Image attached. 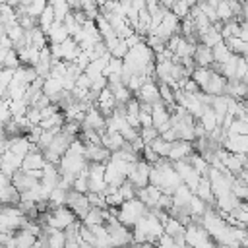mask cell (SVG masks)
<instances>
[{"mask_svg":"<svg viewBox=\"0 0 248 248\" xmlns=\"http://www.w3.org/2000/svg\"><path fill=\"white\" fill-rule=\"evenodd\" d=\"M151 184H155L157 188H161L163 194H174L184 182L178 174V170L174 169V163L169 159H159L155 165H151Z\"/></svg>","mask_w":248,"mask_h":248,"instance_id":"6da1fadb","label":"cell"},{"mask_svg":"<svg viewBox=\"0 0 248 248\" xmlns=\"http://www.w3.org/2000/svg\"><path fill=\"white\" fill-rule=\"evenodd\" d=\"M132 232H134V242H138V244H143V242L157 244L161 240V236L165 234V225H163L161 217L157 215V211L149 209L132 227Z\"/></svg>","mask_w":248,"mask_h":248,"instance_id":"7a4b0ae2","label":"cell"},{"mask_svg":"<svg viewBox=\"0 0 248 248\" xmlns=\"http://www.w3.org/2000/svg\"><path fill=\"white\" fill-rule=\"evenodd\" d=\"M105 225H107V231H108L112 248H128L130 244H134V232H132V229L126 227L124 223H120L116 215L110 213Z\"/></svg>","mask_w":248,"mask_h":248,"instance_id":"3957f363","label":"cell"},{"mask_svg":"<svg viewBox=\"0 0 248 248\" xmlns=\"http://www.w3.org/2000/svg\"><path fill=\"white\" fill-rule=\"evenodd\" d=\"M147 211H149V207H147L140 198H132V200L124 202V203L118 207V221L132 229Z\"/></svg>","mask_w":248,"mask_h":248,"instance_id":"277c9868","label":"cell"},{"mask_svg":"<svg viewBox=\"0 0 248 248\" xmlns=\"http://www.w3.org/2000/svg\"><path fill=\"white\" fill-rule=\"evenodd\" d=\"M27 219L29 217L21 211L19 205H4L2 213H0V229H2V232H16V231L23 229Z\"/></svg>","mask_w":248,"mask_h":248,"instance_id":"5b68a950","label":"cell"},{"mask_svg":"<svg viewBox=\"0 0 248 248\" xmlns=\"http://www.w3.org/2000/svg\"><path fill=\"white\" fill-rule=\"evenodd\" d=\"M186 246L188 248H215L217 244L202 223L192 221L186 227Z\"/></svg>","mask_w":248,"mask_h":248,"instance_id":"8992f818","label":"cell"},{"mask_svg":"<svg viewBox=\"0 0 248 248\" xmlns=\"http://www.w3.org/2000/svg\"><path fill=\"white\" fill-rule=\"evenodd\" d=\"M149 178H151V165H149L145 159L136 161L134 167H132V170H130V174H128V180L140 190V188L151 184Z\"/></svg>","mask_w":248,"mask_h":248,"instance_id":"52a82bcc","label":"cell"},{"mask_svg":"<svg viewBox=\"0 0 248 248\" xmlns=\"http://www.w3.org/2000/svg\"><path fill=\"white\" fill-rule=\"evenodd\" d=\"M134 97H138V101L141 105H157L161 103V89H159V83H155V79H147L136 93Z\"/></svg>","mask_w":248,"mask_h":248,"instance_id":"ba28073f","label":"cell"},{"mask_svg":"<svg viewBox=\"0 0 248 248\" xmlns=\"http://www.w3.org/2000/svg\"><path fill=\"white\" fill-rule=\"evenodd\" d=\"M174 169L178 170L182 182H184L186 186H190V188L196 192V188H198V184H200V180H202V174L194 169V165H192L188 159H184V161H176V163H174Z\"/></svg>","mask_w":248,"mask_h":248,"instance_id":"9c48e42d","label":"cell"},{"mask_svg":"<svg viewBox=\"0 0 248 248\" xmlns=\"http://www.w3.org/2000/svg\"><path fill=\"white\" fill-rule=\"evenodd\" d=\"M68 207L78 215V219H83L87 215V211L91 209V202L87 198V194L83 192H78V190H70V196H68Z\"/></svg>","mask_w":248,"mask_h":248,"instance_id":"30bf717a","label":"cell"},{"mask_svg":"<svg viewBox=\"0 0 248 248\" xmlns=\"http://www.w3.org/2000/svg\"><path fill=\"white\" fill-rule=\"evenodd\" d=\"M227 85H229V79H227L221 72L213 70L211 76H209V79H207V83L202 87V91L207 93V95H213V97H217V95H227Z\"/></svg>","mask_w":248,"mask_h":248,"instance_id":"8fae6325","label":"cell"},{"mask_svg":"<svg viewBox=\"0 0 248 248\" xmlns=\"http://www.w3.org/2000/svg\"><path fill=\"white\" fill-rule=\"evenodd\" d=\"M46 163H48V161H46V157H45V151L39 149L37 143H35V147L23 157L21 169H23V170H43Z\"/></svg>","mask_w":248,"mask_h":248,"instance_id":"7c38bea8","label":"cell"},{"mask_svg":"<svg viewBox=\"0 0 248 248\" xmlns=\"http://www.w3.org/2000/svg\"><path fill=\"white\" fill-rule=\"evenodd\" d=\"M221 145L231 153L248 155V134H227Z\"/></svg>","mask_w":248,"mask_h":248,"instance_id":"4fadbf2b","label":"cell"},{"mask_svg":"<svg viewBox=\"0 0 248 248\" xmlns=\"http://www.w3.org/2000/svg\"><path fill=\"white\" fill-rule=\"evenodd\" d=\"M192 153H196L192 141L176 140V141H172V145H170V153H169L167 159L172 161V163H176V161H184V159H188Z\"/></svg>","mask_w":248,"mask_h":248,"instance_id":"5bb4252c","label":"cell"},{"mask_svg":"<svg viewBox=\"0 0 248 248\" xmlns=\"http://www.w3.org/2000/svg\"><path fill=\"white\" fill-rule=\"evenodd\" d=\"M85 143V157L89 163H107L112 155V151L105 145H97V143H89V141H83Z\"/></svg>","mask_w":248,"mask_h":248,"instance_id":"9a60e30c","label":"cell"},{"mask_svg":"<svg viewBox=\"0 0 248 248\" xmlns=\"http://www.w3.org/2000/svg\"><path fill=\"white\" fill-rule=\"evenodd\" d=\"M161 196H163V192H161V188H157L155 184H147V186H143V188L138 190V198H140L149 209H155V207L159 205Z\"/></svg>","mask_w":248,"mask_h":248,"instance_id":"2e32d148","label":"cell"},{"mask_svg":"<svg viewBox=\"0 0 248 248\" xmlns=\"http://www.w3.org/2000/svg\"><path fill=\"white\" fill-rule=\"evenodd\" d=\"M12 182H14V186L23 194V192H27V190H31V188H35L39 182H41V178H37V176H33V174H29L27 170H23V169H19L14 176H12Z\"/></svg>","mask_w":248,"mask_h":248,"instance_id":"e0dca14e","label":"cell"},{"mask_svg":"<svg viewBox=\"0 0 248 248\" xmlns=\"http://www.w3.org/2000/svg\"><path fill=\"white\" fill-rule=\"evenodd\" d=\"M17 50V54H19V60H21V64L23 66H37V62H39V58H41V50L43 48H39V46H35V45H23V46H17L16 48Z\"/></svg>","mask_w":248,"mask_h":248,"instance_id":"ac0fdd59","label":"cell"},{"mask_svg":"<svg viewBox=\"0 0 248 248\" xmlns=\"http://www.w3.org/2000/svg\"><path fill=\"white\" fill-rule=\"evenodd\" d=\"M221 29H223V21H217V23H213L205 33H202L200 35V43H203V45H207V46H217L219 43H223L225 39H223V33H221Z\"/></svg>","mask_w":248,"mask_h":248,"instance_id":"d6986e66","label":"cell"},{"mask_svg":"<svg viewBox=\"0 0 248 248\" xmlns=\"http://www.w3.org/2000/svg\"><path fill=\"white\" fill-rule=\"evenodd\" d=\"M194 60H196V66H202V68H213L215 64V58H213V48L200 43L196 46V52H194Z\"/></svg>","mask_w":248,"mask_h":248,"instance_id":"ffe728a7","label":"cell"},{"mask_svg":"<svg viewBox=\"0 0 248 248\" xmlns=\"http://www.w3.org/2000/svg\"><path fill=\"white\" fill-rule=\"evenodd\" d=\"M21 163H23V157H17V155L12 153V151H4V153H2V172H4V174L14 176V174L21 169Z\"/></svg>","mask_w":248,"mask_h":248,"instance_id":"44dd1931","label":"cell"},{"mask_svg":"<svg viewBox=\"0 0 248 248\" xmlns=\"http://www.w3.org/2000/svg\"><path fill=\"white\" fill-rule=\"evenodd\" d=\"M46 35H48V43L50 45H58V43H64L66 39H70V31L64 25V21H54V25L48 29Z\"/></svg>","mask_w":248,"mask_h":248,"instance_id":"7402d4cb","label":"cell"},{"mask_svg":"<svg viewBox=\"0 0 248 248\" xmlns=\"http://www.w3.org/2000/svg\"><path fill=\"white\" fill-rule=\"evenodd\" d=\"M107 209H108V207H107ZM107 209H101V207H91V209L87 211V215L81 219V223H83V225H87V227L105 225V221H107Z\"/></svg>","mask_w":248,"mask_h":248,"instance_id":"603a6c76","label":"cell"},{"mask_svg":"<svg viewBox=\"0 0 248 248\" xmlns=\"http://www.w3.org/2000/svg\"><path fill=\"white\" fill-rule=\"evenodd\" d=\"M196 196V192L190 188V186H186V184H182L174 194H172V200H174V205H180V207H188V203L192 202V198Z\"/></svg>","mask_w":248,"mask_h":248,"instance_id":"cb8c5ba5","label":"cell"},{"mask_svg":"<svg viewBox=\"0 0 248 248\" xmlns=\"http://www.w3.org/2000/svg\"><path fill=\"white\" fill-rule=\"evenodd\" d=\"M37 234L29 229H19L16 231V242H17V248H33L35 242H37Z\"/></svg>","mask_w":248,"mask_h":248,"instance_id":"d4e9b609","label":"cell"},{"mask_svg":"<svg viewBox=\"0 0 248 248\" xmlns=\"http://www.w3.org/2000/svg\"><path fill=\"white\" fill-rule=\"evenodd\" d=\"M232 56H234V52L231 50V46H229L225 41H223V43H219L217 46H213V58H215V64H213V66L225 64V62H229Z\"/></svg>","mask_w":248,"mask_h":248,"instance_id":"484cf974","label":"cell"},{"mask_svg":"<svg viewBox=\"0 0 248 248\" xmlns=\"http://www.w3.org/2000/svg\"><path fill=\"white\" fill-rule=\"evenodd\" d=\"M68 196H70V190H66V188H62V186H56V188L50 192V198H48L50 209L60 207V205H68Z\"/></svg>","mask_w":248,"mask_h":248,"instance_id":"4316f807","label":"cell"},{"mask_svg":"<svg viewBox=\"0 0 248 248\" xmlns=\"http://www.w3.org/2000/svg\"><path fill=\"white\" fill-rule=\"evenodd\" d=\"M196 196H200V198H202L203 202H207L209 205L213 203L215 194H213V188H211V182H209L207 176H202V180H200V184H198V188H196Z\"/></svg>","mask_w":248,"mask_h":248,"instance_id":"83f0119b","label":"cell"},{"mask_svg":"<svg viewBox=\"0 0 248 248\" xmlns=\"http://www.w3.org/2000/svg\"><path fill=\"white\" fill-rule=\"evenodd\" d=\"M54 21H56V14H54L52 4H48V6H46V10L39 16V27H41L45 33H48V29L54 25Z\"/></svg>","mask_w":248,"mask_h":248,"instance_id":"f1b7e54d","label":"cell"},{"mask_svg":"<svg viewBox=\"0 0 248 248\" xmlns=\"http://www.w3.org/2000/svg\"><path fill=\"white\" fill-rule=\"evenodd\" d=\"M149 145L155 149V153H157L159 157L167 159V157H169V153H170V145H172V141H167V140H163V138L159 136V138H157V140H153Z\"/></svg>","mask_w":248,"mask_h":248,"instance_id":"f546056e","label":"cell"},{"mask_svg":"<svg viewBox=\"0 0 248 248\" xmlns=\"http://www.w3.org/2000/svg\"><path fill=\"white\" fill-rule=\"evenodd\" d=\"M221 33H223V39L238 37V35H240V23H238V21H234V19H231V21H225V23H223V29H221Z\"/></svg>","mask_w":248,"mask_h":248,"instance_id":"4dcf8cb0","label":"cell"},{"mask_svg":"<svg viewBox=\"0 0 248 248\" xmlns=\"http://www.w3.org/2000/svg\"><path fill=\"white\" fill-rule=\"evenodd\" d=\"M170 12H172V14H176L180 19H186V17L190 16V12H192V6H190L186 0H178V2L170 8Z\"/></svg>","mask_w":248,"mask_h":248,"instance_id":"1f68e13d","label":"cell"},{"mask_svg":"<svg viewBox=\"0 0 248 248\" xmlns=\"http://www.w3.org/2000/svg\"><path fill=\"white\" fill-rule=\"evenodd\" d=\"M140 136H141V140H143L145 143H151V141L157 140L161 134H159V130H157L155 126H145V128H140Z\"/></svg>","mask_w":248,"mask_h":248,"instance_id":"d6a6232c","label":"cell"},{"mask_svg":"<svg viewBox=\"0 0 248 248\" xmlns=\"http://www.w3.org/2000/svg\"><path fill=\"white\" fill-rule=\"evenodd\" d=\"M157 248H188V246H182V244H178L172 236L163 234V236H161V240L157 242Z\"/></svg>","mask_w":248,"mask_h":248,"instance_id":"836d02e7","label":"cell"},{"mask_svg":"<svg viewBox=\"0 0 248 248\" xmlns=\"http://www.w3.org/2000/svg\"><path fill=\"white\" fill-rule=\"evenodd\" d=\"M176 2H178V0H159V4H161V6H165L167 10H170V8H172Z\"/></svg>","mask_w":248,"mask_h":248,"instance_id":"e575fe53","label":"cell"},{"mask_svg":"<svg viewBox=\"0 0 248 248\" xmlns=\"http://www.w3.org/2000/svg\"><path fill=\"white\" fill-rule=\"evenodd\" d=\"M238 176H240V178H242V180H244V182L248 184V167H246V169H244V170H242V172H240Z\"/></svg>","mask_w":248,"mask_h":248,"instance_id":"d590c367","label":"cell"},{"mask_svg":"<svg viewBox=\"0 0 248 248\" xmlns=\"http://www.w3.org/2000/svg\"><path fill=\"white\" fill-rule=\"evenodd\" d=\"M186 2H188V4H190V6H192V8H194V6H198V4H200V2H202V0H186Z\"/></svg>","mask_w":248,"mask_h":248,"instance_id":"8d00e7d4","label":"cell"},{"mask_svg":"<svg viewBox=\"0 0 248 248\" xmlns=\"http://www.w3.org/2000/svg\"><path fill=\"white\" fill-rule=\"evenodd\" d=\"M244 16H248V0H244Z\"/></svg>","mask_w":248,"mask_h":248,"instance_id":"74e56055","label":"cell"},{"mask_svg":"<svg viewBox=\"0 0 248 248\" xmlns=\"http://www.w3.org/2000/svg\"><path fill=\"white\" fill-rule=\"evenodd\" d=\"M242 2H244V0H242Z\"/></svg>","mask_w":248,"mask_h":248,"instance_id":"f35d334b","label":"cell"}]
</instances>
